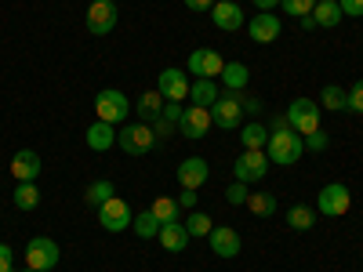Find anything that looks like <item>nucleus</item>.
<instances>
[{"mask_svg": "<svg viewBox=\"0 0 363 272\" xmlns=\"http://www.w3.org/2000/svg\"><path fill=\"white\" fill-rule=\"evenodd\" d=\"M265 153H269V164H277V167H291L301 160V153H306V138H301L298 131H269V145H265Z\"/></svg>", "mask_w": 363, "mask_h": 272, "instance_id": "obj_1", "label": "nucleus"}, {"mask_svg": "<svg viewBox=\"0 0 363 272\" xmlns=\"http://www.w3.org/2000/svg\"><path fill=\"white\" fill-rule=\"evenodd\" d=\"M128 113H135V106L128 102L124 91H116V87H102L99 95H95V116L106 120V124H124Z\"/></svg>", "mask_w": 363, "mask_h": 272, "instance_id": "obj_2", "label": "nucleus"}, {"mask_svg": "<svg viewBox=\"0 0 363 272\" xmlns=\"http://www.w3.org/2000/svg\"><path fill=\"white\" fill-rule=\"evenodd\" d=\"M116 145L124 149L128 157H145L149 149L157 145L153 124H142V120H138V124H124V128L116 131Z\"/></svg>", "mask_w": 363, "mask_h": 272, "instance_id": "obj_3", "label": "nucleus"}, {"mask_svg": "<svg viewBox=\"0 0 363 272\" xmlns=\"http://www.w3.org/2000/svg\"><path fill=\"white\" fill-rule=\"evenodd\" d=\"M320 120H323V109H320V102H313V98H294V102L287 106V124H291V131H298L301 138L313 135V131H320Z\"/></svg>", "mask_w": 363, "mask_h": 272, "instance_id": "obj_4", "label": "nucleus"}, {"mask_svg": "<svg viewBox=\"0 0 363 272\" xmlns=\"http://www.w3.org/2000/svg\"><path fill=\"white\" fill-rule=\"evenodd\" d=\"M349 207H352V193L342 181H327L316 196V215H323V218H342V215H349Z\"/></svg>", "mask_w": 363, "mask_h": 272, "instance_id": "obj_5", "label": "nucleus"}, {"mask_svg": "<svg viewBox=\"0 0 363 272\" xmlns=\"http://www.w3.org/2000/svg\"><path fill=\"white\" fill-rule=\"evenodd\" d=\"M58 258H62V251H58V244L51 236H33L26 244V265L33 272H51L58 265Z\"/></svg>", "mask_w": 363, "mask_h": 272, "instance_id": "obj_6", "label": "nucleus"}, {"mask_svg": "<svg viewBox=\"0 0 363 272\" xmlns=\"http://www.w3.org/2000/svg\"><path fill=\"white\" fill-rule=\"evenodd\" d=\"M116 18H120L116 0H91L87 4V33L91 37H109L116 29Z\"/></svg>", "mask_w": 363, "mask_h": 272, "instance_id": "obj_7", "label": "nucleus"}, {"mask_svg": "<svg viewBox=\"0 0 363 272\" xmlns=\"http://www.w3.org/2000/svg\"><path fill=\"white\" fill-rule=\"evenodd\" d=\"M233 174H236V181H244V186L262 181L269 174V153L265 149H244V153L236 157V164H233Z\"/></svg>", "mask_w": 363, "mask_h": 272, "instance_id": "obj_8", "label": "nucleus"}, {"mask_svg": "<svg viewBox=\"0 0 363 272\" xmlns=\"http://www.w3.org/2000/svg\"><path fill=\"white\" fill-rule=\"evenodd\" d=\"M131 222H135V210L128 207L124 196H109V200L99 207V225H102L106 232H124V229H131Z\"/></svg>", "mask_w": 363, "mask_h": 272, "instance_id": "obj_9", "label": "nucleus"}, {"mask_svg": "<svg viewBox=\"0 0 363 272\" xmlns=\"http://www.w3.org/2000/svg\"><path fill=\"white\" fill-rule=\"evenodd\" d=\"M196 80H218L222 69H225V58L218 51H211V47H196L189 55V66H186Z\"/></svg>", "mask_w": 363, "mask_h": 272, "instance_id": "obj_10", "label": "nucleus"}, {"mask_svg": "<svg viewBox=\"0 0 363 272\" xmlns=\"http://www.w3.org/2000/svg\"><path fill=\"white\" fill-rule=\"evenodd\" d=\"M240 116H244V106H240V95H222L215 106H211V124L222 131H236Z\"/></svg>", "mask_w": 363, "mask_h": 272, "instance_id": "obj_11", "label": "nucleus"}, {"mask_svg": "<svg viewBox=\"0 0 363 272\" xmlns=\"http://www.w3.org/2000/svg\"><path fill=\"white\" fill-rule=\"evenodd\" d=\"M174 178H178V186H182V189H200L203 181L211 178V164H207L203 157H186V160L178 164Z\"/></svg>", "mask_w": 363, "mask_h": 272, "instance_id": "obj_12", "label": "nucleus"}, {"mask_svg": "<svg viewBox=\"0 0 363 272\" xmlns=\"http://www.w3.org/2000/svg\"><path fill=\"white\" fill-rule=\"evenodd\" d=\"M211 22H215L222 33H236L240 26H247L244 8H240L236 0H215V8H211Z\"/></svg>", "mask_w": 363, "mask_h": 272, "instance_id": "obj_13", "label": "nucleus"}, {"mask_svg": "<svg viewBox=\"0 0 363 272\" xmlns=\"http://www.w3.org/2000/svg\"><path fill=\"white\" fill-rule=\"evenodd\" d=\"M178 131H182V138H203L207 131H211V109H203V106H189V109H182V120H178Z\"/></svg>", "mask_w": 363, "mask_h": 272, "instance_id": "obj_14", "label": "nucleus"}, {"mask_svg": "<svg viewBox=\"0 0 363 272\" xmlns=\"http://www.w3.org/2000/svg\"><path fill=\"white\" fill-rule=\"evenodd\" d=\"M247 33H251L255 44H272V40L284 33V22L272 15V11H258V15L247 22Z\"/></svg>", "mask_w": 363, "mask_h": 272, "instance_id": "obj_15", "label": "nucleus"}, {"mask_svg": "<svg viewBox=\"0 0 363 272\" xmlns=\"http://www.w3.org/2000/svg\"><path fill=\"white\" fill-rule=\"evenodd\" d=\"M157 91H160L167 102H186L189 98V80H186V73H182V69H164L157 76Z\"/></svg>", "mask_w": 363, "mask_h": 272, "instance_id": "obj_16", "label": "nucleus"}, {"mask_svg": "<svg viewBox=\"0 0 363 272\" xmlns=\"http://www.w3.org/2000/svg\"><path fill=\"white\" fill-rule=\"evenodd\" d=\"M207 239H211V251H215L218 258H236L240 254V232L233 225H215Z\"/></svg>", "mask_w": 363, "mask_h": 272, "instance_id": "obj_17", "label": "nucleus"}, {"mask_svg": "<svg viewBox=\"0 0 363 272\" xmlns=\"http://www.w3.org/2000/svg\"><path fill=\"white\" fill-rule=\"evenodd\" d=\"M40 153L37 149H18V153L11 157V174L18 178V181H37V174H40Z\"/></svg>", "mask_w": 363, "mask_h": 272, "instance_id": "obj_18", "label": "nucleus"}, {"mask_svg": "<svg viewBox=\"0 0 363 272\" xmlns=\"http://www.w3.org/2000/svg\"><path fill=\"white\" fill-rule=\"evenodd\" d=\"M84 142H87L91 153H109V149L116 145V128H113V124H106V120H95V124L87 128Z\"/></svg>", "mask_w": 363, "mask_h": 272, "instance_id": "obj_19", "label": "nucleus"}, {"mask_svg": "<svg viewBox=\"0 0 363 272\" xmlns=\"http://www.w3.org/2000/svg\"><path fill=\"white\" fill-rule=\"evenodd\" d=\"M160 247L164 251H171V254H182V251H186L189 247V229H186V222H174V225H160Z\"/></svg>", "mask_w": 363, "mask_h": 272, "instance_id": "obj_20", "label": "nucleus"}, {"mask_svg": "<svg viewBox=\"0 0 363 272\" xmlns=\"http://www.w3.org/2000/svg\"><path fill=\"white\" fill-rule=\"evenodd\" d=\"M164 95H160V91H142V98L135 102V113H138V120H142V124H153V120L164 113Z\"/></svg>", "mask_w": 363, "mask_h": 272, "instance_id": "obj_21", "label": "nucleus"}, {"mask_svg": "<svg viewBox=\"0 0 363 272\" xmlns=\"http://www.w3.org/2000/svg\"><path fill=\"white\" fill-rule=\"evenodd\" d=\"M218 80L229 87V95H240V91L247 87V80H251V69H247L244 62H225V69H222Z\"/></svg>", "mask_w": 363, "mask_h": 272, "instance_id": "obj_22", "label": "nucleus"}, {"mask_svg": "<svg viewBox=\"0 0 363 272\" xmlns=\"http://www.w3.org/2000/svg\"><path fill=\"white\" fill-rule=\"evenodd\" d=\"M222 95H218V84L215 80H193L189 84V102L193 106H203V109H211Z\"/></svg>", "mask_w": 363, "mask_h": 272, "instance_id": "obj_23", "label": "nucleus"}, {"mask_svg": "<svg viewBox=\"0 0 363 272\" xmlns=\"http://www.w3.org/2000/svg\"><path fill=\"white\" fill-rule=\"evenodd\" d=\"M313 18H316V29H320V26H323V29H335L345 15H342V8H338V0H316Z\"/></svg>", "mask_w": 363, "mask_h": 272, "instance_id": "obj_24", "label": "nucleus"}, {"mask_svg": "<svg viewBox=\"0 0 363 272\" xmlns=\"http://www.w3.org/2000/svg\"><path fill=\"white\" fill-rule=\"evenodd\" d=\"M149 210L157 215V222H160V225H174V222H182V207H178V200H174V196H157Z\"/></svg>", "mask_w": 363, "mask_h": 272, "instance_id": "obj_25", "label": "nucleus"}, {"mask_svg": "<svg viewBox=\"0 0 363 272\" xmlns=\"http://www.w3.org/2000/svg\"><path fill=\"white\" fill-rule=\"evenodd\" d=\"M316 218H320V215H316L313 207H306V203H294V207L287 210V225H291L294 232H309V229L316 225Z\"/></svg>", "mask_w": 363, "mask_h": 272, "instance_id": "obj_26", "label": "nucleus"}, {"mask_svg": "<svg viewBox=\"0 0 363 272\" xmlns=\"http://www.w3.org/2000/svg\"><path fill=\"white\" fill-rule=\"evenodd\" d=\"M15 207L18 210H37L40 207V189H37V181H18V189L11 193Z\"/></svg>", "mask_w": 363, "mask_h": 272, "instance_id": "obj_27", "label": "nucleus"}, {"mask_svg": "<svg viewBox=\"0 0 363 272\" xmlns=\"http://www.w3.org/2000/svg\"><path fill=\"white\" fill-rule=\"evenodd\" d=\"M109 196H116V186H113V181L109 178H99V181H91V186H87V193H84V200H87V207H102Z\"/></svg>", "mask_w": 363, "mask_h": 272, "instance_id": "obj_28", "label": "nucleus"}, {"mask_svg": "<svg viewBox=\"0 0 363 272\" xmlns=\"http://www.w3.org/2000/svg\"><path fill=\"white\" fill-rule=\"evenodd\" d=\"M244 207L251 210V215H258V218H272L280 203H277V196H272V193H251Z\"/></svg>", "mask_w": 363, "mask_h": 272, "instance_id": "obj_29", "label": "nucleus"}, {"mask_svg": "<svg viewBox=\"0 0 363 272\" xmlns=\"http://www.w3.org/2000/svg\"><path fill=\"white\" fill-rule=\"evenodd\" d=\"M131 229H135L138 239H157V236H160V222H157L153 210H142V215H135Z\"/></svg>", "mask_w": 363, "mask_h": 272, "instance_id": "obj_30", "label": "nucleus"}, {"mask_svg": "<svg viewBox=\"0 0 363 272\" xmlns=\"http://www.w3.org/2000/svg\"><path fill=\"white\" fill-rule=\"evenodd\" d=\"M240 142H244V149H265L269 145V128L265 124H244L240 128Z\"/></svg>", "mask_w": 363, "mask_h": 272, "instance_id": "obj_31", "label": "nucleus"}, {"mask_svg": "<svg viewBox=\"0 0 363 272\" xmlns=\"http://www.w3.org/2000/svg\"><path fill=\"white\" fill-rule=\"evenodd\" d=\"M345 87H323V95H320V109H327V113H345Z\"/></svg>", "mask_w": 363, "mask_h": 272, "instance_id": "obj_32", "label": "nucleus"}, {"mask_svg": "<svg viewBox=\"0 0 363 272\" xmlns=\"http://www.w3.org/2000/svg\"><path fill=\"white\" fill-rule=\"evenodd\" d=\"M186 229H189V236H211V215L193 210V215L186 218Z\"/></svg>", "mask_w": 363, "mask_h": 272, "instance_id": "obj_33", "label": "nucleus"}, {"mask_svg": "<svg viewBox=\"0 0 363 272\" xmlns=\"http://www.w3.org/2000/svg\"><path fill=\"white\" fill-rule=\"evenodd\" d=\"M280 8H284L291 18H306V15H313L316 0H280Z\"/></svg>", "mask_w": 363, "mask_h": 272, "instance_id": "obj_34", "label": "nucleus"}, {"mask_svg": "<svg viewBox=\"0 0 363 272\" xmlns=\"http://www.w3.org/2000/svg\"><path fill=\"white\" fill-rule=\"evenodd\" d=\"M345 113H356V116H363V80H356L349 91H345Z\"/></svg>", "mask_w": 363, "mask_h": 272, "instance_id": "obj_35", "label": "nucleus"}, {"mask_svg": "<svg viewBox=\"0 0 363 272\" xmlns=\"http://www.w3.org/2000/svg\"><path fill=\"white\" fill-rule=\"evenodd\" d=\"M247 196H251V189L244 186V181H233V186L225 189V200H229L233 207H240V203H247Z\"/></svg>", "mask_w": 363, "mask_h": 272, "instance_id": "obj_36", "label": "nucleus"}, {"mask_svg": "<svg viewBox=\"0 0 363 272\" xmlns=\"http://www.w3.org/2000/svg\"><path fill=\"white\" fill-rule=\"evenodd\" d=\"M327 131L320 128V131H313V135H306V149H313V153H323V149H327Z\"/></svg>", "mask_w": 363, "mask_h": 272, "instance_id": "obj_37", "label": "nucleus"}, {"mask_svg": "<svg viewBox=\"0 0 363 272\" xmlns=\"http://www.w3.org/2000/svg\"><path fill=\"white\" fill-rule=\"evenodd\" d=\"M338 8L345 18H363V0H338Z\"/></svg>", "mask_w": 363, "mask_h": 272, "instance_id": "obj_38", "label": "nucleus"}, {"mask_svg": "<svg viewBox=\"0 0 363 272\" xmlns=\"http://www.w3.org/2000/svg\"><path fill=\"white\" fill-rule=\"evenodd\" d=\"M174 131H178V124H171V120H164V116L153 120V135H157V142L167 138V135H174Z\"/></svg>", "mask_w": 363, "mask_h": 272, "instance_id": "obj_39", "label": "nucleus"}, {"mask_svg": "<svg viewBox=\"0 0 363 272\" xmlns=\"http://www.w3.org/2000/svg\"><path fill=\"white\" fill-rule=\"evenodd\" d=\"M0 272H15V251L8 244H0Z\"/></svg>", "mask_w": 363, "mask_h": 272, "instance_id": "obj_40", "label": "nucleus"}, {"mask_svg": "<svg viewBox=\"0 0 363 272\" xmlns=\"http://www.w3.org/2000/svg\"><path fill=\"white\" fill-rule=\"evenodd\" d=\"M160 116L171 120V124H178V120H182V102H164V113Z\"/></svg>", "mask_w": 363, "mask_h": 272, "instance_id": "obj_41", "label": "nucleus"}, {"mask_svg": "<svg viewBox=\"0 0 363 272\" xmlns=\"http://www.w3.org/2000/svg\"><path fill=\"white\" fill-rule=\"evenodd\" d=\"M196 189H182V196H178V207H189V210H196Z\"/></svg>", "mask_w": 363, "mask_h": 272, "instance_id": "obj_42", "label": "nucleus"}, {"mask_svg": "<svg viewBox=\"0 0 363 272\" xmlns=\"http://www.w3.org/2000/svg\"><path fill=\"white\" fill-rule=\"evenodd\" d=\"M182 4H186L189 11H211V8H215V0H182Z\"/></svg>", "mask_w": 363, "mask_h": 272, "instance_id": "obj_43", "label": "nucleus"}, {"mask_svg": "<svg viewBox=\"0 0 363 272\" xmlns=\"http://www.w3.org/2000/svg\"><path fill=\"white\" fill-rule=\"evenodd\" d=\"M240 106H244L247 116H258V113H262V102H258V98H240Z\"/></svg>", "mask_w": 363, "mask_h": 272, "instance_id": "obj_44", "label": "nucleus"}, {"mask_svg": "<svg viewBox=\"0 0 363 272\" xmlns=\"http://www.w3.org/2000/svg\"><path fill=\"white\" fill-rule=\"evenodd\" d=\"M255 8L258 11H272V8H280V0H255Z\"/></svg>", "mask_w": 363, "mask_h": 272, "instance_id": "obj_45", "label": "nucleus"}, {"mask_svg": "<svg viewBox=\"0 0 363 272\" xmlns=\"http://www.w3.org/2000/svg\"><path fill=\"white\" fill-rule=\"evenodd\" d=\"M291 124H287V113L284 116H272V131H287Z\"/></svg>", "mask_w": 363, "mask_h": 272, "instance_id": "obj_46", "label": "nucleus"}, {"mask_svg": "<svg viewBox=\"0 0 363 272\" xmlns=\"http://www.w3.org/2000/svg\"><path fill=\"white\" fill-rule=\"evenodd\" d=\"M301 22V29H309V33H313V29H316V18L313 15H306V18H298Z\"/></svg>", "mask_w": 363, "mask_h": 272, "instance_id": "obj_47", "label": "nucleus"}, {"mask_svg": "<svg viewBox=\"0 0 363 272\" xmlns=\"http://www.w3.org/2000/svg\"><path fill=\"white\" fill-rule=\"evenodd\" d=\"M22 272H33V268H29V265H26V268H22Z\"/></svg>", "mask_w": 363, "mask_h": 272, "instance_id": "obj_48", "label": "nucleus"}, {"mask_svg": "<svg viewBox=\"0 0 363 272\" xmlns=\"http://www.w3.org/2000/svg\"><path fill=\"white\" fill-rule=\"evenodd\" d=\"M51 272H55V268H51Z\"/></svg>", "mask_w": 363, "mask_h": 272, "instance_id": "obj_49", "label": "nucleus"}]
</instances>
